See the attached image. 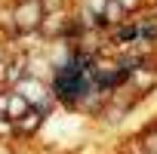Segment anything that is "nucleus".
<instances>
[{"label":"nucleus","mask_w":157,"mask_h":154,"mask_svg":"<svg viewBox=\"0 0 157 154\" xmlns=\"http://www.w3.org/2000/svg\"><path fill=\"white\" fill-rule=\"evenodd\" d=\"M31 111V102L19 93V90H10V99H6V120H19L22 114Z\"/></svg>","instance_id":"20e7f679"},{"label":"nucleus","mask_w":157,"mask_h":154,"mask_svg":"<svg viewBox=\"0 0 157 154\" xmlns=\"http://www.w3.org/2000/svg\"><path fill=\"white\" fill-rule=\"evenodd\" d=\"M0 62H3V52H0Z\"/></svg>","instance_id":"6e6552de"},{"label":"nucleus","mask_w":157,"mask_h":154,"mask_svg":"<svg viewBox=\"0 0 157 154\" xmlns=\"http://www.w3.org/2000/svg\"><path fill=\"white\" fill-rule=\"evenodd\" d=\"M43 6H40V0H22V3L16 6L13 19H16V28L19 31H34L40 22H43Z\"/></svg>","instance_id":"f257e3e1"},{"label":"nucleus","mask_w":157,"mask_h":154,"mask_svg":"<svg viewBox=\"0 0 157 154\" xmlns=\"http://www.w3.org/2000/svg\"><path fill=\"white\" fill-rule=\"evenodd\" d=\"M16 90H19V93H22V96H25V99L31 102V108L52 102V93H49V90H46V87H43L40 80H37V77H28V74H25L22 80L16 83Z\"/></svg>","instance_id":"f03ea898"},{"label":"nucleus","mask_w":157,"mask_h":154,"mask_svg":"<svg viewBox=\"0 0 157 154\" xmlns=\"http://www.w3.org/2000/svg\"><path fill=\"white\" fill-rule=\"evenodd\" d=\"M114 40L117 43H136L139 40V22H117Z\"/></svg>","instance_id":"39448f33"},{"label":"nucleus","mask_w":157,"mask_h":154,"mask_svg":"<svg viewBox=\"0 0 157 154\" xmlns=\"http://www.w3.org/2000/svg\"><path fill=\"white\" fill-rule=\"evenodd\" d=\"M43 120H46V117H43L37 108H31L28 114H22L19 120H13V133H16V136H34V133L40 129Z\"/></svg>","instance_id":"7ed1b4c3"},{"label":"nucleus","mask_w":157,"mask_h":154,"mask_svg":"<svg viewBox=\"0 0 157 154\" xmlns=\"http://www.w3.org/2000/svg\"><path fill=\"white\" fill-rule=\"evenodd\" d=\"M136 154H148V151H145V148H139V151H136Z\"/></svg>","instance_id":"0eeeda50"},{"label":"nucleus","mask_w":157,"mask_h":154,"mask_svg":"<svg viewBox=\"0 0 157 154\" xmlns=\"http://www.w3.org/2000/svg\"><path fill=\"white\" fill-rule=\"evenodd\" d=\"M139 148H145L148 154H157V129H148L145 136H142V145Z\"/></svg>","instance_id":"423d86ee"}]
</instances>
